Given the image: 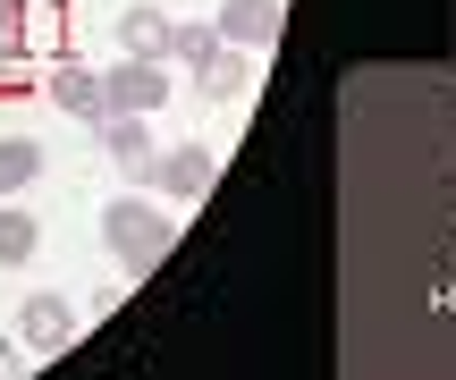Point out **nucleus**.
<instances>
[{
    "instance_id": "nucleus-1",
    "label": "nucleus",
    "mask_w": 456,
    "mask_h": 380,
    "mask_svg": "<svg viewBox=\"0 0 456 380\" xmlns=\"http://www.w3.org/2000/svg\"><path fill=\"white\" fill-rule=\"evenodd\" d=\"M102 246L127 271H161V254L178 246V220L161 203H102Z\"/></svg>"
},
{
    "instance_id": "nucleus-2",
    "label": "nucleus",
    "mask_w": 456,
    "mask_h": 380,
    "mask_svg": "<svg viewBox=\"0 0 456 380\" xmlns=\"http://www.w3.org/2000/svg\"><path fill=\"white\" fill-rule=\"evenodd\" d=\"M169 101V68L161 60H118V68H102V110L110 118H152Z\"/></svg>"
},
{
    "instance_id": "nucleus-3",
    "label": "nucleus",
    "mask_w": 456,
    "mask_h": 380,
    "mask_svg": "<svg viewBox=\"0 0 456 380\" xmlns=\"http://www.w3.org/2000/svg\"><path fill=\"white\" fill-rule=\"evenodd\" d=\"M279 26H288V0H220L212 9V34L228 51H271Z\"/></svg>"
},
{
    "instance_id": "nucleus-4",
    "label": "nucleus",
    "mask_w": 456,
    "mask_h": 380,
    "mask_svg": "<svg viewBox=\"0 0 456 380\" xmlns=\"http://www.w3.org/2000/svg\"><path fill=\"white\" fill-rule=\"evenodd\" d=\"M169 43H178V17L169 9H152V0L118 9V51H127V60H169Z\"/></svg>"
},
{
    "instance_id": "nucleus-5",
    "label": "nucleus",
    "mask_w": 456,
    "mask_h": 380,
    "mask_svg": "<svg viewBox=\"0 0 456 380\" xmlns=\"http://www.w3.org/2000/svg\"><path fill=\"white\" fill-rule=\"evenodd\" d=\"M152 178H161L169 203H203V195H212V178H220V161H212L203 144H178V152H161V169H152Z\"/></svg>"
},
{
    "instance_id": "nucleus-6",
    "label": "nucleus",
    "mask_w": 456,
    "mask_h": 380,
    "mask_svg": "<svg viewBox=\"0 0 456 380\" xmlns=\"http://www.w3.org/2000/svg\"><path fill=\"white\" fill-rule=\"evenodd\" d=\"M102 144L127 178H152L161 169V144H152V118H102Z\"/></svg>"
},
{
    "instance_id": "nucleus-7",
    "label": "nucleus",
    "mask_w": 456,
    "mask_h": 380,
    "mask_svg": "<svg viewBox=\"0 0 456 380\" xmlns=\"http://www.w3.org/2000/svg\"><path fill=\"white\" fill-rule=\"evenodd\" d=\"M51 101H60L68 118H110V110H102V77H94V68H77V60L51 68Z\"/></svg>"
},
{
    "instance_id": "nucleus-8",
    "label": "nucleus",
    "mask_w": 456,
    "mask_h": 380,
    "mask_svg": "<svg viewBox=\"0 0 456 380\" xmlns=\"http://www.w3.org/2000/svg\"><path fill=\"white\" fill-rule=\"evenodd\" d=\"M68 330H77L68 296H26V313H17V338H26V347H60Z\"/></svg>"
},
{
    "instance_id": "nucleus-9",
    "label": "nucleus",
    "mask_w": 456,
    "mask_h": 380,
    "mask_svg": "<svg viewBox=\"0 0 456 380\" xmlns=\"http://www.w3.org/2000/svg\"><path fill=\"white\" fill-rule=\"evenodd\" d=\"M34 246H43V220H34L26 203H0V271H26Z\"/></svg>"
},
{
    "instance_id": "nucleus-10",
    "label": "nucleus",
    "mask_w": 456,
    "mask_h": 380,
    "mask_svg": "<svg viewBox=\"0 0 456 380\" xmlns=\"http://www.w3.org/2000/svg\"><path fill=\"white\" fill-rule=\"evenodd\" d=\"M34 169H43V144L34 135H0V195H26Z\"/></svg>"
},
{
    "instance_id": "nucleus-11",
    "label": "nucleus",
    "mask_w": 456,
    "mask_h": 380,
    "mask_svg": "<svg viewBox=\"0 0 456 380\" xmlns=\"http://www.w3.org/2000/svg\"><path fill=\"white\" fill-rule=\"evenodd\" d=\"M220 34H212V17H203V26H178V43H169V60H186V68H212L220 60Z\"/></svg>"
},
{
    "instance_id": "nucleus-12",
    "label": "nucleus",
    "mask_w": 456,
    "mask_h": 380,
    "mask_svg": "<svg viewBox=\"0 0 456 380\" xmlns=\"http://www.w3.org/2000/svg\"><path fill=\"white\" fill-rule=\"evenodd\" d=\"M203 93H212V101H228V93H245V68H237V51H220V60L203 68Z\"/></svg>"
},
{
    "instance_id": "nucleus-13",
    "label": "nucleus",
    "mask_w": 456,
    "mask_h": 380,
    "mask_svg": "<svg viewBox=\"0 0 456 380\" xmlns=\"http://www.w3.org/2000/svg\"><path fill=\"white\" fill-rule=\"evenodd\" d=\"M26 9L34 0H0V34H26Z\"/></svg>"
},
{
    "instance_id": "nucleus-14",
    "label": "nucleus",
    "mask_w": 456,
    "mask_h": 380,
    "mask_svg": "<svg viewBox=\"0 0 456 380\" xmlns=\"http://www.w3.org/2000/svg\"><path fill=\"white\" fill-rule=\"evenodd\" d=\"M9 60H17V34H0V68H9Z\"/></svg>"
}]
</instances>
